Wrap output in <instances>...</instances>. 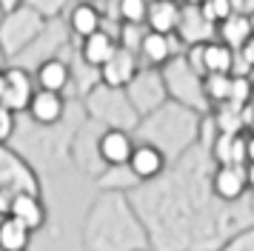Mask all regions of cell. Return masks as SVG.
Masks as SVG:
<instances>
[{"instance_id":"40","label":"cell","mask_w":254,"mask_h":251,"mask_svg":"<svg viewBox=\"0 0 254 251\" xmlns=\"http://www.w3.org/2000/svg\"><path fill=\"white\" fill-rule=\"evenodd\" d=\"M180 3H183V6H203L206 0H180Z\"/></svg>"},{"instance_id":"39","label":"cell","mask_w":254,"mask_h":251,"mask_svg":"<svg viewBox=\"0 0 254 251\" xmlns=\"http://www.w3.org/2000/svg\"><path fill=\"white\" fill-rule=\"evenodd\" d=\"M246 169H249V188H252V191H254V163H249Z\"/></svg>"},{"instance_id":"11","label":"cell","mask_w":254,"mask_h":251,"mask_svg":"<svg viewBox=\"0 0 254 251\" xmlns=\"http://www.w3.org/2000/svg\"><path fill=\"white\" fill-rule=\"evenodd\" d=\"M37 94V80L23 66H9L0 74V106L12 109L17 114H26L32 106V97Z\"/></svg>"},{"instance_id":"23","label":"cell","mask_w":254,"mask_h":251,"mask_svg":"<svg viewBox=\"0 0 254 251\" xmlns=\"http://www.w3.org/2000/svg\"><path fill=\"white\" fill-rule=\"evenodd\" d=\"M117 49H120V40H117L109 29H100V32H94L92 37L80 40L83 60H86V63H92V66H97V68H103L106 63L115 57Z\"/></svg>"},{"instance_id":"42","label":"cell","mask_w":254,"mask_h":251,"mask_svg":"<svg viewBox=\"0 0 254 251\" xmlns=\"http://www.w3.org/2000/svg\"><path fill=\"white\" fill-rule=\"evenodd\" d=\"M89 3H106V0H89Z\"/></svg>"},{"instance_id":"12","label":"cell","mask_w":254,"mask_h":251,"mask_svg":"<svg viewBox=\"0 0 254 251\" xmlns=\"http://www.w3.org/2000/svg\"><path fill=\"white\" fill-rule=\"evenodd\" d=\"M149 29V26H146ZM186 46L177 34H160V32H146L143 43H140V60L143 66H154V68H163L172 57L183 55Z\"/></svg>"},{"instance_id":"37","label":"cell","mask_w":254,"mask_h":251,"mask_svg":"<svg viewBox=\"0 0 254 251\" xmlns=\"http://www.w3.org/2000/svg\"><path fill=\"white\" fill-rule=\"evenodd\" d=\"M26 0H0V6H3V14H6V11H14L17 9V6H23Z\"/></svg>"},{"instance_id":"9","label":"cell","mask_w":254,"mask_h":251,"mask_svg":"<svg viewBox=\"0 0 254 251\" xmlns=\"http://www.w3.org/2000/svg\"><path fill=\"white\" fill-rule=\"evenodd\" d=\"M103 126L94 123L92 117H86L83 126L74 134V143H71V166L86 174V177H100L109 166H106L103 154H100V137H103Z\"/></svg>"},{"instance_id":"32","label":"cell","mask_w":254,"mask_h":251,"mask_svg":"<svg viewBox=\"0 0 254 251\" xmlns=\"http://www.w3.org/2000/svg\"><path fill=\"white\" fill-rule=\"evenodd\" d=\"M200 9H203V14H206V17L214 23V26H220L223 20H229L231 14H234V6H231V0H206Z\"/></svg>"},{"instance_id":"6","label":"cell","mask_w":254,"mask_h":251,"mask_svg":"<svg viewBox=\"0 0 254 251\" xmlns=\"http://www.w3.org/2000/svg\"><path fill=\"white\" fill-rule=\"evenodd\" d=\"M160 71H163V80H166V89H169V100L189 106V109H194L200 114L211 112V103L206 97V74H200L189 63L186 52L172 57Z\"/></svg>"},{"instance_id":"16","label":"cell","mask_w":254,"mask_h":251,"mask_svg":"<svg viewBox=\"0 0 254 251\" xmlns=\"http://www.w3.org/2000/svg\"><path fill=\"white\" fill-rule=\"evenodd\" d=\"M26 114H29L35 123H40V126H58L60 120H66V114H69L66 94L37 89V94L32 97V106H29V112Z\"/></svg>"},{"instance_id":"7","label":"cell","mask_w":254,"mask_h":251,"mask_svg":"<svg viewBox=\"0 0 254 251\" xmlns=\"http://www.w3.org/2000/svg\"><path fill=\"white\" fill-rule=\"evenodd\" d=\"M49 23H52L49 17H43L40 11H35L26 3L17 6L14 11H6L3 23H0V49H3V57L9 63L14 57H20L49 29Z\"/></svg>"},{"instance_id":"29","label":"cell","mask_w":254,"mask_h":251,"mask_svg":"<svg viewBox=\"0 0 254 251\" xmlns=\"http://www.w3.org/2000/svg\"><path fill=\"white\" fill-rule=\"evenodd\" d=\"M109 20L115 23H146L149 20L151 0H106Z\"/></svg>"},{"instance_id":"24","label":"cell","mask_w":254,"mask_h":251,"mask_svg":"<svg viewBox=\"0 0 254 251\" xmlns=\"http://www.w3.org/2000/svg\"><path fill=\"white\" fill-rule=\"evenodd\" d=\"M180 17H183V3L180 0H151L146 26L160 34H177Z\"/></svg>"},{"instance_id":"27","label":"cell","mask_w":254,"mask_h":251,"mask_svg":"<svg viewBox=\"0 0 254 251\" xmlns=\"http://www.w3.org/2000/svg\"><path fill=\"white\" fill-rule=\"evenodd\" d=\"M94 183H97V188H100V191H123V194H131L143 180H140L137 174H134V169L126 163V166H109V169H106Z\"/></svg>"},{"instance_id":"2","label":"cell","mask_w":254,"mask_h":251,"mask_svg":"<svg viewBox=\"0 0 254 251\" xmlns=\"http://www.w3.org/2000/svg\"><path fill=\"white\" fill-rule=\"evenodd\" d=\"M83 251H151L149 228L123 191H100L83 217Z\"/></svg>"},{"instance_id":"31","label":"cell","mask_w":254,"mask_h":251,"mask_svg":"<svg viewBox=\"0 0 254 251\" xmlns=\"http://www.w3.org/2000/svg\"><path fill=\"white\" fill-rule=\"evenodd\" d=\"M26 6H32L43 17H49V20H58V17H63L69 11L71 0H26Z\"/></svg>"},{"instance_id":"34","label":"cell","mask_w":254,"mask_h":251,"mask_svg":"<svg viewBox=\"0 0 254 251\" xmlns=\"http://www.w3.org/2000/svg\"><path fill=\"white\" fill-rule=\"evenodd\" d=\"M17 126H20V114L0 106V143H3V146H9V143L14 140Z\"/></svg>"},{"instance_id":"35","label":"cell","mask_w":254,"mask_h":251,"mask_svg":"<svg viewBox=\"0 0 254 251\" xmlns=\"http://www.w3.org/2000/svg\"><path fill=\"white\" fill-rule=\"evenodd\" d=\"M237 55H240V57H243V63H246V66H249V68L254 71V34L249 37V43L243 46V49L237 52Z\"/></svg>"},{"instance_id":"17","label":"cell","mask_w":254,"mask_h":251,"mask_svg":"<svg viewBox=\"0 0 254 251\" xmlns=\"http://www.w3.org/2000/svg\"><path fill=\"white\" fill-rule=\"evenodd\" d=\"M134 146H137L134 134L123 128H106L100 137V154H103L106 166H126L134 154Z\"/></svg>"},{"instance_id":"15","label":"cell","mask_w":254,"mask_h":251,"mask_svg":"<svg viewBox=\"0 0 254 251\" xmlns=\"http://www.w3.org/2000/svg\"><path fill=\"white\" fill-rule=\"evenodd\" d=\"M177 37L183 40V46H197V43H208L217 40V26L208 20L200 6H183V17H180V29Z\"/></svg>"},{"instance_id":"8","label":"cell","mask_w":254,"mask_h":251,"mask_svg":"<svg viewBox=\"0 0 254 251\" xmlns=\"http://www.w3.org/2000/svg\"><path fill=\"white\" fill-rule=\"evenodd\" d=\"M20 194L43 197L40 171L12 146H3L0 148V211H6V205Z\"/></svg>"},{"instance_id":"18","label":"cell","mask_w":254,"mask_h":251,"mask_svg":"<svg viewBox=\"0 0 254 251\" xmlns=\"http://www.w3.org/2000/svg\"><path fill=\"white\" fill-rule=\"evenodd\" d=\"M128 166L134 169V174H137L143 183H149V180H157L172 163H169V157H166L157 146H151V143H137V146H134V154L128 160Z\"/></svg>"},{"instance_id":"13","label":"cell","mask_w":254,"mask_h":251,"mask_svg":"<svg viewBox=\"0 0 254 251\" xmlns=\"http://www.w3.org/2000/svg\"><path fill=\"white\" fill-rule=\"evenodd\" d=\"M211 188L223 203H240L249 197V169L246 166H217L211 174Z\"/></svg>"},{"instance_id":"38","label":"cell","mask_w":254,"mask_h":251,"mask_svg":"<svg viewBox=\"0 0 254 251\" xmlns=\"http://www.w3.org/2000/svg\"><path fill=\"white\" fill-rule=\"evenodd\" d=\"M249 163H254V131H249Z\"/></svg>"},{"instance_id":"5","label":"cell","mask_w":254,"mask_h":251,"mask_svg":"<svg viewBox=\"0 0 254 251\" xmlns=\"http://www.w3.org/2000/svg\"><path fill=\"white\" fill-rule=\"evenodd\" d=\"M83 109L103 128H123V131H131V134L143 120L140 112L134 109L131 97H128V91L117 89V86H106V83H97L83 97Z\"/></svg>"},{"instance_id":"41","label":"cell","mask_w":254,"mask_h":251,"mask_svg":"<svg viewBox=\"0 0 254 251\" xmlns=\"http://www.w3.org/2000/svg\"><path fill=\"white\" fill-rule=\"evenodd\" d=\"M249 23H252V32H254V9L249 11Z\"/></svg>"},{"instance_id":"28","label":"cell","mask_w":254,"mask_h":251,"mask_svg":"<svg viewBox=\"0 0 254 251\" xmlns=\"http://www.w3.org/2000/svg\"><path fill=\"white\" fill-rule=\"evenodd\" d=\"M252 34L254 32H252V23H249V14H231L229 20H223L217 26V40L231 46L234 52H240L243 46L249 43Z\"/></svg>"},{"instance_id":"4","label":"cell","mask_w":254,"mask_h":251,"mask_svg":"<svg viewBox=\"0 0 254 251\" xmlns=\"http://www.w3.org/2000/svg\"><path fill=\"white\" fill-rule=\"evenodd\" d=\"M200 123H203L200 112L169 100L157 112L140 120V126L134 128V140L157 146L169 157V163H177L183 154L200 146Z\"/></svg>"},{"instance_id":"20","label":"cell","mask_w":254,"mask_h":251,"mask_svg":"<svg viewBox=\"0 0 254 251\" xmlns=\"http://www.w3.org/2000/svg\"><path fill=\"white\" fill-rule=\"evenodd\" d=\"M208 154L217 166H249V131L246 134H220Z\"/></svg>"},{"instance_id":"33","label":"cell","mask_w":254,"mask_h":251,"mask_svg":"<svg viewBox=\"0 0 254 251\" xmlns=\"http://www.w3.org/2000/svg\"><path fill=\"white\" fill-rule=\"evenodd\" d=\"M217 251H254V223L240 228L234 237H229Z\"/></svg>"},{"instance_id":"3","label":"cell","mask_w":254,"mask_h":251,"mask_svg":"<svg viewBox=\"0 0 254 251\" xmlns=\"http://www.w3.org/2000/svg\"><path fill=\"white\" fill-rule=\"evenodd\" d=\"M89 114L83 109V100L77 109H71L66 114V120H60L58 126H40L35 123L29 114H20V126H17V134L9 146L23 154L37 171H46V174H58V171L69 169L71 166V143L74 134L83 126Z\"/></svg>"},{"instance_id":"36","label":"cell","mask_w":254,"mask_h":251,"mask_svg":"<svg viewBox=\"0 0 254 251\" xmlns=\"http://www.w3.org/2000/svg\"><path fill=\"white\" fill-rule=\"evenodd\" d=\"M246 120H249V131H254V94L249 100V106H246Z\"/></svg>"},{"instance_id":"25","label":"cell","mask_w":254,"mask_h":251,"mask_svg":"<svg viewBox=\"0 0 254 251\" xmlns=\"http://www.w3.org/2000/svg\"><path fill=\"white\" fill-rule=\"evenodd\" d=\"M234 60H237V52L223 40H208L203 46V71L206 74H231Z\"/></svg>"},{"instance_id":"26","label":"cell","mask_w":254,"mask_h":251,"mask_svg":"<svg viewBox=\"0 0 254 251\" xmlns=\"http://www.w3.org/2000/svg\"><path fill=\"white\" fill-rule=\"evenodd\" d=\"M32 228L20 223L17 217L3 214L0 220V249L3 251H29V243H32Z\"/></svg>"},{"instance_id":"30","label":"cell","mask_w":254,"mask_h":251,"mask_svg":"<svg viewBox=\"0 0 254 251\" xmlns=\"http://www.w3.org/2000/svg\"><path fill=\"white\" fill-rule=\"evenodd\" d=\"M231 80H234V74H206V97H208V103H211V109L229 103Z\"/></svg>"},{"instance_id":"10","label":"cell","mask_w":254,"mask_h":251,"mask_svg":"<svg viewBox=\"0 0 254 251\" xmlns=\"http://www.w3.org/2000/svg\"><path fill=\"white\" fill-rule=\"evenodd\" d=\"M128 97L134 103V109L140 112V117L157 112L160 106L169 103V89H166V80H163V71L154 66H143L137 71V77L126 86Z\"/></svg>"},{"instance_id":"22","label":"cell","mask_w":254,"mask_h":251,"mask_svg":"<svg viewBox=\"0 0 254 251\" xmlns=\"http://www.w3.org/2000/svg\"><path fill=\"white\" fill-rule=\"evenodd\" d=\"M3 214L17 217V220L26 223L32 231H40V228L49 223V208H46V203H43V197H37V194H20V197H14L12 203L6 205Z\"/></svg>"},{"instance_id":"1","label":"cell","mask_w":254,"mask_h":251,"mask_svg":"<svg viewBox=\"0 0 254 251\" xmlns=\"http://www.w3.org/2000/svg\"><path fill=\"white\" fill-rule=\"evenodd\" d=\"M217 163L203 146L172 163L157 180L128 194L149 228L151 251H217L240 228L254 223L252 197L223 203L211 188Z\"/></svg>"},{"instance_id":"14","label":"cell","mask_w":254,"mask_h":251,"mask_svg":"<svg viewBox=\"0 0 254 251\" xmlns=\"http://www.w3.org/2000/svg\"><path fill=\"white\" fill-rule=\"evenodd\" d=\"M143 68V60H140L137 52H131L126 46H120L115 52V57L100 68L106 86H117V89H126L131 80L137 77V71Z\"/></svg>"},{"instance_id":"21","label":"cell","mask_w":254,"mask_h":251,"mask_svg":"<svg viewBox=\"0 0 254 251\" xmlns=\"http://www.w3.org/2000/svg\"><path fill=\"white\" fill-rule=\"evenodd\" d=\"M37 89L58 91V94H69L71 91V66L66 57H52L43 66L35 68Z\"/></svg>"},{"instance_id":"19","label":"cell","mask_w":254,"mask_h":251,"mask_svg":"<svg viewBox=\"0 0 254 251\" xmlns=\"http://www.w3.org/2000/svg\"><path fill=\"white\" fill-rule=\"evenodd\" d=\"M66 23H69V29H71V37L86 40V37H92L94 32H100V29H103L106 17H103V11L97 9L94 3L83 0V3H74V6L69 9Z\"/></svg>"}]
</instances>
